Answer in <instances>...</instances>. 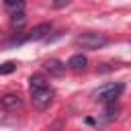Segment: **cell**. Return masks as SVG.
<instances>
[{
  "label": "cell",
  "mask_w": 131,
  "mask_h": 131,
  "mask_svg": "<svg viewBox=\"0 0 131 131\" xmlns=\"http://www.w3.org/2000/svg\"><path fill=\"white\" fill-rule=\"evenodd\" d=\"M108 43V39L100 33H82L76 37V45H80L82 49H100Z\"/></svg>",
  "instance_id": "1"
},
{
  "label": "cell",
  "mask_w": 131,
  "mask_h": 131,
  "mask_svg": "<svg viewBox=\"0 0 131 131\" xmlns=\"http://www.w3.org/2000/svg\"><path fill=\"white\" fill-rule=\"evenodd\" d=\"M121 92H123V84H121V82H117V84H106V86H102V88L96 92V100H98V102H104V104H113V102L121 96Z\"/></svg>",
  "instance_id": "2"
},
{
  "label": "cell",
  "mask_w": 131,
  "mask_h": 131,
  "mask_svg": "<svg viewBox=\"0 0 131 131\" xmlns=\"http://www.w3.org/2000/svg\"><path fill=\"white\" fill-rule=\"evenodd\" d=\"M68 2L70 0H53V6L55 8H61V6H68Z\"/></svg>",
  "instance_id": "12"
},
{
  "label": "cell",
  "mask_w": 131,
  "mask_h": 131,
  "mask_svg": "<svg viewBox=\"0 0 131 131\" xmlns=\"http://www.w3.org/2000/svg\"><path fill=\"white\" fill-rule=\"evenodd\" d=\"M61 127H63V123H61V121H59V123H55V125H53V127H51V129H49V131H59V129H61Z\"/></svg>",
  "instance_id": "13"
},
{
  "label": "cell",
  "mask_w": 131,
  "mask_h": 131,
  "mask_svg": "<svg viewBox=\"0 0 131 131\" xmlns=\"http://www.w3.org/2000/svg\"><path fill=\"white\" fill-rule=\"evenodd\" d=\"M86 66H88V59H86V55H82V53H76V55H72V57L68 59V68L74 70V72H84Z\"/></svg>",
  "instance_id": "7"
},
{
  "label": "cell",
  "mask_w": 131,
  "mask_h": 131,
  "mask_svg": "<svg viewBox=\"0 0 131 131\" xmlns=\"http://www.w3.org/2000/svg\"><path fill=\"white\" fill-rule=\"evenodd\" d=\"M4 8H6L10 14L23 12V8H25V0H4Z\"/></svg>",
  "instance_id": "9"
},
{
  "label": "cell",
  "mask_w": 131,
  "mask_h": 131,
  "mask_svg": "<svg viewBox=\"0 0 131 131\" xmlns=\"http://www.w3.org/2000/svg\"><path fill=\"white\" fill-rule=\"evenodd\" d=\"M66 63L63 61H59V59H47L45 63H43V70L49 74V76H53V78H59V76H63L66 74Z\"/></svg>",
  "instance_id": "4"
},
{
  "label": "cell",
  "mask_w": 131,
  "mask_h": 131,
  "mask_svg": "<svg viewBox=\"0 0 131 131\" xmlns=\"http://www.w3.org/2000/svg\"><path fill=\"white\" fill-rule=\"evenodd\" d=\"M53 90L51 88H45V90H39V92H33V104H35V108H39V111H45V108H49V104L53 102Z\"/></svg>",
  "instance_id": "3"
},
{
  "label": "cell",
  "mask_w": 131,
  "mask_h": 131,
  "mask_svg": "<svg viewBox=\"0 0 131 131\" xmlns=\"http://www.w3.org/2000/svg\"><path fill=\"white\" fill-rule=\"evenodd\" d=\"M0 102H2V106H4L6 111H16V108H20V106H23V100H20V96H18V94H12V92L4 94Z\"/></svg>",
  "instance_id": "6"
},
{
  "label": "cell",
  "mask_w": 131,
  "mask_h": 131,
  "mask_svg": "<svg viewBox=\"0 0 131 131\" xmlns=\"http://www.w3.org/2000/svg\"><path fill=\"white\" fill-rule=\"evenodd\" d=\"M27 23V16H25V12H16V14H12L10 16V27L14 29V31H18V29H23V25Z\"/></svg>",
  "instance_id": "10"
},
{
  "label": "cell",
  "mask_w": 131,
  "mask_h": 131,
  "mask_svg": "<svg viewBox=\"0 0 131 131\" xmlns=\"http://www.w3.org/2000/svg\"><path fill=\"white\" fill-rule=\"evenodd\" d=\"M49 31H51V23H41V25H37V27H35V29L27 35V39H29V41H39V39H45Z\"/></svg>",
  "instance_id": "5"
},
{
  "label": "cell",
  "mask_w": 131,
  "mask_h": 131,
  "mask_svg": "<svg viewBox=\"0 0 131 131\" xmlns=\"http://www.w3.org/2000/svg\"><path fill=\"white\" fill-rule=\"evenodd\" d=\"M14 70H16V63H14V61H4L2 68H0V74H2V76H8V74L14 72Z\"/></svg>",
  "instance_id": "11"
},
{
  "label": "cell",
  "mask_w": 131,
  "mask_h": 131,
  "mask_svg": "<svg viewBox=\"0 0 131 131\" xmlns=\"http://www.w3.org/2000/svg\"><path fill=\"white\" fill-rule=\"evenodd\" d=\"M29 88H31V94H33V92L45 90V88H49V86H47V80H45L41 74H35V76L29 78Z\"/></svg>",
  "instance_id": "8"
}]
</instances>
